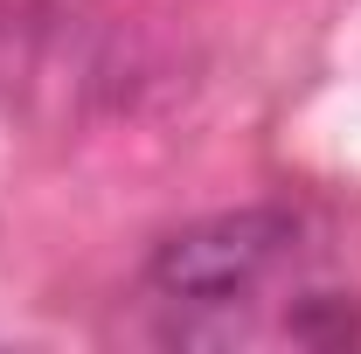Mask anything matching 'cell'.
<instances>
[{"mask_svg": "<svg viewBox=\"0 0 361 354\" xmlns=\"http://www.w3.org/2000/svg\"><path fill=\"white\" fill-rule=\"evenodd\" d=\"M292 341H313V348H348L361 341V306L355 299H334V292H306L299 306L285 312Z\"/></svg>", "mask_w": 361, "mask_h": 354, "instance_id": "obj_2", "label": "cell"}, {"mask_svg": "<svg viewBox=\"0 0 361 354\" xmlns=\"http://www.w3.org/2000/svg\"><path fill=\"white\" fill-rule=\"evenodd\" d=\"M299 236H306V216L278 209V202H257V209H223V216H202L174 229L153 264H146V285L167 299V306L188 312H229L243 306L271 271H285L299 257Z\"/></svg>", "mask_w": 361, "mask_h": 354, "instance_id": "obj_1", "label": "cell"}]
</instances>
